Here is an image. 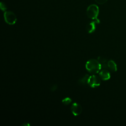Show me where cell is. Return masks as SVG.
I'll return each mask as SVG.
<instances>
[{"instance_id": "6da1fadb", "label": "cell", "mask_w": 126, "mask_h": 126, "mask_svg": "<svg viewBox=\"0 0 126 126\" xmlns=\"http://www.w3.org/2000/svg\"><path fill=\"white\" fill-rule=\"evenodd\" d=\"M86 68L88 71L92 74L99 73L101 69V65L97 60L90 59L86 63Z\"/></svg>"}, {"instance_id": "7a4b0ae2", "label": "cell", "mask_w": 126, "mask_h": 126, "mask_svg": "<svg viewBox=\"0 0 126 126\" xmlns=\"http://www.w3.org/2000/svg\"><path fill=\"white\" fill-rule=\"evenodd\" d=\"M86 13L89 18L94 20L97 24H99L100 21L97 19L99 14V8L96 5L93 4L89 5L87 9Z\"/></svg>"}, {"instance_id": "3957f363", "label": "cell", "mask_w": 126, "mask_h": 126, "mask_svg": "<svg viewBox=\"0 0 126 126\" xmlns=\"http://www.w3.org/2000/svg\"><path fill=\"white\" fill-rule=\"evenodd\" d=\"M3 16L5 22L9 25H14L17 21V17L16 15L11 11H5Z\"/></svg>"}, {"instance_id": "277c9868", "label": "cell", "mask_w": 126, "mask_h": 126, "mask_svg": "<svg viewBox=\"0 0 126 126\" xmlns=\"http://www.w3.org/2000/svg\"><path fill=\"white\" fill-rule=\"evenodd\" d=\"M100 79H101L99 76L93 74V75L90 76L88 81V85L92 88L98 87L101 83Z\"/></svg>"}, {"instance_id": "5b68a950", "label": "cell", "mask_w": 126, "mask_h": 126, "mask_svg": "<svg viewBox=\"0 0 126 126\" xmlns=\"http://www.w3.org/2000/svg\"><path fill=\"white\" fill-rule=\"evenodd\" d=\"M72 113L75 116L79 115L82 111V107L80 104L76 102L73 103L70 108Z\"/></svg>"}, {"instance_id": "8992f818", "label": "cell", "mask_w": 126, "mask_h": 126, "mask_svg": "<svg viewBox=\"0 0 126 126\" xmlns=\"http://www.w3.org/2000/svg\"><path fill=\"white\" fill-rule=\"evenodd\" d=\"M99 77L102 80H107L110 78V74L108 69H102L99 72Z\"/></svg>"}, {"instance_id": "52a82bcc", "label": "cell", "mask_w": 126, "mask_h": 126, "mask_svg": "<svg viewBox=\"0 0 126 126\" xmlns=\"http://www.w3.org/2000/svg\"><path fill=\"white\" fill-rule=\"evenodd\" d=\"M97 60L99 62V63H100V65H101V68L102 69H108V60H107V59L102 57H98L97 58Z\"/></svg>"}, {"instance_id": "ba28073f", "label": "cell", "mask_w": 126, "mask_h": 126, "mask_svg": "<svg viewBox=\"0 0 126 126\" xmlns=\"http://www.w3.org/2000/svg\"><path fill=\"white\" fill-rule=\"evenodd\" d=\"M96 22L94 21H92L91 22H90L87 26V30L88 31V32L89 33H92L93 32H94L96 29Z\"/></svg>"}, {"instance_id": "9c48e42d", "label": "cell", "mask_w": 126, "mask_h": 126, "mask_svg": "<svg viewBox=\"0 0 126 126\" xmlns=\"http://www.w3.org/2000/svg\"><path fill=\"white\" fill-rule=\"evenodd\" d=\"M107 65H108V69L109 70H110L113 72L117 71V64L114 61L112 60H108Z\"/></svg>"}, {"instance_id": "30bf717a", "label": "cell", "mask_w": 126, "mask_h": 126, "mask_svg": "<svg viewBox=\"0 0 126 126\" xmlns=\"http://www.w3.org/2000/svg\"><path fill=\"white\" fill-rule=\"evenodd\" d=\"M90 75L88 74H85L82 78H80L78 80V83L82 86L88 85V81L90 78Z\"/></svg>"}, {"instance_id": "8fae6325", "label": "cell", "mask_w": 126, "mask_h": 126, "mask_svg": "<svg viewBox=\"0 0 126 126\" xmlns=\"http://www.w3.org/2000/svg\"><path fill=\"white\" fill-rule=\"evenodd\" d=\"M62 103L65 105H69L70 103H71L72 102V99L70 98V97H65V98L63 99L62 101Z\"/></svg>"}, {"instance_id": "7c38bea8", "label": "cell", "mask_w": 126, "mask_h": 126, "mask_svg": "<svg viewBox=\"0 0 126 126\" xmlns=\"http://www.w3.org/2000/svg\"><path fill=\"white\" fill-rule=\"evenodd\" d=\"M0 8L2 11H4V12L6 11V10L7 9V7H6L5 4L4 2H3L2 1L0 2Z\"/></svg>"}, {"instance_id": "4fadbf2b", "label": "cell", "mask_w": 126, "mask_h": 126, "mask_svg": "<svg viewBox=\"0 0 126 126\" xmlns=\"http://www.w3.org/2000/svg\"><path fill=\"white\" fill-rule=\"evenodd\" d=\"M94 0L97 3L99 4H102L106 2L108 0Z\"/></svg>"}, {"instance_id": "5bb4252c", "label": "cell", "mask_w": 126, "mask_h": 126, "mask_svg": "<svg viewBox=\"0 0 126 126\" xmlns=\"http://www.w3.org/2000/svg\"><path fill=\"white\" fill-rule=\"evenodd\" d=\"M57 88H58L57 85L56 84H54V85H53V86H52L51 87V88H50V90H51V91H52V92H54V91H55L57 90Z\"/></svg>"}, {"instance_id": "9a60e30c", "label": "cell", "mask_w": 126, "mask_h": 126, "mask_svg": "<svg viewBox=\"0 0 126 126\" xmlns=\"http://www.w3.org/2000/svg\"><path fill=\"white\" fill-rule=\"evenodd\" d=\"M23 126H30L29 124H28V123H26V124H24L23 125Z\"/></svg>"}]
</instances>
